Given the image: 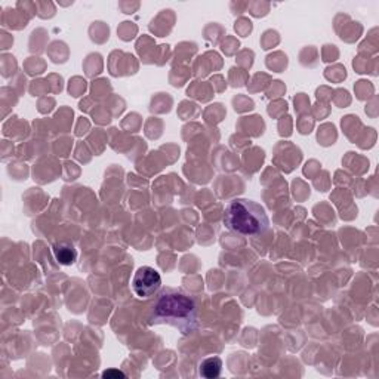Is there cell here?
<instances>
[{
	"label": "cell",
	"mask_w": 379,
	"mask_h": 379,
	"mask_svg": "<svg viewBox=\"0 0 379 379\" xmlns=\"http://www.w3.org/2000/svg\"><path fill=\"white\" fill-rule=\"evenodd\" d=\"M151 325H168L190 335L198 326L197 306L192 297L181 290L165 288L159 292L150 312Z\"/></svg>",
	"instance_id": "1"
},
{
	"label": "cell",
	"mask_w": 379,
	"mask_h": 379,
	"mask_svg": "<svg viewBox=\"0 0 379 379\" xmlns=\"http://www.w3.org/2000/svg\"><path fill=\"white\" fill-rule=\"evenodd\" d=\"M224 225L243 236H258L270 229V220L260 203L248 198H234L225 207Z\"/></svg>",
	"instance_id": "2"
},
{
	"label": "cell",
	"mask_w": 379,
	"mask_h": 379,
	"mask_svg": "<svg viewBox=\"0 0 379 379\" xmlns=\"http://www.w3.org/2000/svg\"><path fill=\"white\" fill-rule=\"evenodd\" d=\"M162 286V277L157 270L151 267H139L132 279V290L141 299L154 297Z\"/></svg>",
	"instance_id": "3"
},
{
	"label": "cell",
	"mask_w": 379,
	"mask_h": 379,
	"mask_svg": "<svg viewBox=\"0 0 379 379\" xmlns=\"http://www.w3.org/2000/svg\"><path fill=\"white\" fill-rule=\"evenodd\" d=\"M55 258L62 265H71L78 260V252H76L74 246L69 242H61L54 246Z\"/></svg>",
	"instance_id": "4"
},
{
	"label": "cell",
	"mask_w": 379,
	"mask_h": 379,
	"mask_svg": "<svg viewBox=\"0 0 379 379\" xmlns=\"http://www.w3.org/2000/svg\"><path fill=\"white\" fill-rule=\"evenodd\" d=\"M222 360L220 357H207L198 365V375L206 379H214L221 375Z\"/></svg>",
	"instance_id": "5"
},
{
	"label": "cell",
	"mask_w": 379,
	"mask_h": 379,
	"mask_svg": "<svg viewBox=\"0 0 379 379\" xmlns=\"http://www.w3.org/2000/svg\"><path fill=\"white\" fill-rule=\"evenodd\" d=\"M104 378H125L126 375L120 372V371H116V369H111V371H106L102 374Z\"/></svg>",
	"instance_id": "6"
}]
</instances>
